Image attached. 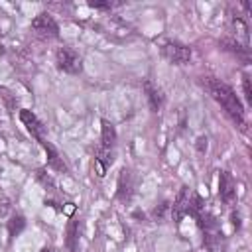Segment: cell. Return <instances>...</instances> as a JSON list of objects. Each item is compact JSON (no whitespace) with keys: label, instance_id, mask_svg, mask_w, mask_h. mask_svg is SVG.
Wrapping results in <instances>:
<instances>
[{"label":"cell","instance_id":"obj_1","mask_svg":"<svg viewBox=\"0 0 252 252\" xmlns=\"http://www.w3.org/2000/svg\"><path fill=\"white\" fill-rule=\"evenodd\" d=\"M201 85L203 89L213 96V100H217L220 104V108L226 112V116L236 122L240 128H244V106L240 102V98L236 96V93L232 91V87H228L226 83L215 79V77H201Z\"/></svg>","mask_w":252,"mask_h":252},{"label":"cell","instance_id":"obj_2","mask_svg":"<svg viewBox=\"0 0 252 252\" xmlns=\"http://www.w3.org/2000/svg\"><path fill=\"white\" fill-rule=\"evenodd\" d=\"M55 63H57V69L59 71L69 73V75H79L83 71V59H81V55L73 47H69V45H63V47L57 49Z\"/></svg>","mask_w":252,"mask_h":252},{"label":"cell","instance_id":"obj_3","mask_svg":"<svg viewBox=\"0 0 252 252\" xmlns=\"http://www.w3.org/2000/svg\"><path fill=\"white\" fill-rule=\"evenodd\" d=\"M161 55H163L169 63H173V65H185V63H189V59H191V47L185 45V43H181V41L167 39V41H163V45H161Z\"/></svg>","mask_w":252,"mask_h":252},{"label":"cell","instance_id":"obj_4","mask_svg":"<svg viewBox=\"0 0 252 252\" xmlns=\"http://www.w3.org/2000/svg\"><path fill=\"white\" fill-rule=\"evenodd\" d=\"M32 28H33L35 33H39V35H43V37H59V26H57V22L53 20V16L47 14V12L37 14V16L32 20Z\"/></svg>","mask_w":252,"mask_h":252},{"label":"cell","instance_id":"obj_5","mask_svg":"<svg viewBox=\"0 0 252 252\" xmlns=\"http://www.w3.org/2000/svg\"><path fill=\"white\" fill-rule=\"evenodd\" d=\"M20 120H22V124L28 128V132H30L37 142H43V140H45V138H43L45 128H43V124L39 122V118H37L32 110L22 108V110H20Z\"/></svg>","mask_w":252,"mask_h":252},{"label":"cell","instance_id":"obj_6","mask_svg":"<svg viewBox=\"0 0 252 252\" xmlns=\"http://www.w3.org/2000/svg\"><path fill=\"white\" fill-rule=\"evenodd\" d=\"M230 30H232V39L242 43V47L248 49V24L238 12H230Z\"/></svg>","mask_w":252,"mask_h":252},{"label":"cell","instance_id":"obj_7","mask_svg":"<svg viewBox=\"0 0 252 252\" xmlns=\"http://www.w3.org/2000/svg\"><path fill=\"white\" fill-rule=\"evenodd\" d=\"M219 195L224 203H232L234 197H236V183H234V177L228 171L219 173Z\"/></svg>","mask_w":252,"mask_h":252},{"label":"cell","instance_id":"obj_8","mask_svg":"<svg viewBox=\"0 0 252 252\" xmlns=\"http://www.w3.org/2000/svg\"><path fill=\"white\" fill-rule=\"evenodd\" d=\"M134 195V181H132V173L130 169H122L120 177H118V189H116V197L120 201H130Z\"/></svg>","mask_w":252,"mask_h":252},{"label":"cell","instance_id":"obj_9","mask_svg":"<svg viewBox=\"0 0 252 252\" xmlns=\"http://www.w3.org/2000/svg\"><path fill=\"white\" fill-rule=\"evenodd\" d=\"M189 187H181V191L177 193V199H175V203H173V207H171V217H173V220H175V224H179L181 220H183V217L187 215V203H189Z\"/></svg>","mask_w":252,"mask_h":252},{"label":"cell","instance_id":"obj_10","mask_svg":"<svg viewBox=\"0 0 252 252\" xmlns=\"http://www.w3.org/2000/svg\"><path fill=\"white\" fill-rule=\"evenodd\" d=\"M112 152L108 150V148H102V146H98L96 148V152H94V167H96V175L98 177H104V173H106V169L112 165Z\"/></svg>","mask_w":252,"mask_h":252},{"label":"cell","instance_id":"obj_11","mask_svg":"<svg viewBox=\"0 0 252 252\" xmlns=\"http://www.w3.org/2000/svg\"><path fill=\"white\" fill-rule=\"evenodd\" d=\"M39 144L43 146V150H45V154H47V165H49L51 169L59 171V173H65V171H67V165H65L63 158L59 156V152H57L47 140H43V142H39Z\"/></svg>","mask_w":252,"mask_h":252},{"label":"cell","instance_id":"obj_12","mask_svg":"<svg viewBox=\"0 0 252 252\" xmlns=\"http://www.w3.org/2000/svg\"><path fill=\"white\" fill-rule=\"evenodd\" d=\"M144 91H146V98H148L150 108H152L154 112H158V110L161 108V104H163V94H161V91L156 89L150 81H144Z\"/></svg>","mask_w":252,"mask_h":252},{"label":"cell","instance_id":"obj_13","mask_svg":"<svg viewBox=\"0 0 252 252\" xmlns=\"http://www.w3.org/2000/svg\"><path fill=\"white\" fill-rule=\"evenodd\" d=\"M114 144H116V128L108 120H102L100 122V146L112 150Z\"/></svg>","mask_w":252,"mask_h":252},{"label":"cell","instance_id":"obj_14","mask_svg":"<svg viewBox=\"0 0 252 252\" xmlns=\"http://www.w3.org/2000/svg\"><path fill=\"white\" fill-rule=\"evenodd\" d=\"M220 47H222L224 51H230V53H234L236 57L248 61V49L242 47V45H240L238 41H234L232 37H224V39H220Z\"/></svg>","mask_w":252,"mask_h":252},{"label":"cell","instance_id":"obj_15","mask_svg":"<svg viewBox=\"0 0 252 252\" xmlns=\"http://www.w3.org/2000/svg\"><path fill=\"white\" fill-rule=\"evenodd\" d=\"M77 244H79V222L73 219L67 224V248H69V252H77Z\"/></svg>","mask_w":252,"mask_h":252},{"label":"cell","instance_id":"obj_16","mask_svg":"<svg viewBox=\"0 0 252 252\" xmlns=\"http://www.w3.org/2000/svg\"><path fill=\"white\" fill-rule=\"evenodd\" d=\"M187 215H191L195 220L203 215V199H201V195H197V193H191L189 195V203H187Z\"/></svg>","mask_w":252,"mask_h":252},{"label":"cell","instance_id":"obj_17","mask_svg":"<svg viewBox=\"0 0 252 252\" xmlns=\"http://www.w3.org/2000/svg\"><path fill=\"white\" fill-rule=\"evenodd\" d=\"M24 228H26V219L22 215H14L8 220V232H10V236H18Z\"/></svg>","mask_w":252,"mask_h":252},{"label":"cell","instance_id":"obj_18","mask_svg":"<svg viewBox=\"0 0 252 252\" xmlns=\"http://www.w3.org/2000/svg\"><path fill=\"white\" fill-rule=\"evenodd\" d=\"M0 98L4 100V104H6V108H8L10 112L16 110V96H14L6 87H0Z\"/></svg>","mask_w":252,"mask_h":252},{"label":"cell","instance_id":"obj_19","mask_svg":"<svg viewBox=\"0 0 252 252\" xmlns=\"http://www.w3.org/2000/svg\"><path fill=\"white\" fill-rule=\"evenodd\" d=\"M242 89H244V96L248 102H252V89H250V77L242 75Z\"/></svg>","mask_w":252,"mask_h":252},{"label":"cell","instance_id":"obj_20","mask_svg":"<svg viewBox=\"0 0 252 252\" xmlns=\"http://www.w3.org/2000/svg\"><path fill=\"white\" fill-rule=\"evenodd\" d=\"M91 8H100V10H110L114 6H120V2H89Z\"/></svg>","mask_w":252,"mask_h":252},{"label":"cell","instance_id":"obj_21","mask_svg":"<svg viewBox=\"0 0 252 252\" xmlns=\"http://www.w3.org/2000/svg\"><path fill=\"white\" fill-rule=\"evenodd\" d=\"M207 136H199L197 138V142H195V148H197V152L199 154H203V152H207Z\"/></svg>","mask_w":252,"mask_h":252},{"label":"cell","instance_id":"obj_22","mask_svg":"<svg viewBox=\"0 0 252 252\" xmlns=\"http://www.w3.org/2000/svg\"><path fill=\"white\" fill-rule=\"evenodd\" d=\"M37 179H39L45 187H47V185H49V187H53V179H51L49 175H45V171H43V169H37Z\"/></svg>","mask_w":252,"mask_h":252},{"label":"cell","instance_id":"obj_23","mask_svg":"<svg viewBox=\"0 0 252 252\" xmlns=\"http://www.w3.org/2000/svg\"><path fill=\"white\" fill-rule=\"evenodd\" d=\"M165 211H167V203H161L158 209H154V217L159 220V219L163 217V213H165Z\"/></svg>","mask_w":252,"mask_h":252},{"label":"cell","instance_id":"obj_24","mask_svg":"<svg viewBox=\"0 0 252 252\" xmlns=\"http://www.w3.org/2000/svg\"><path fill=\"white\" fill-rule=\"evenodd\" d=\"M232 224H234V228H240V217H238V213H232Z\"/></svg>","mask_w":252,"mask_h":252},{"label":"cell","instance_id":"obj_25","mask_svg":"<svg viewBox=\"0 0 252 252\" xmlns=\"http://www.w3.org/2000/svg\"><path fill=\"white\" fill-rule=\"evenodd\" d=\"M41 252H51V250H49V248H43V250H41Z\"/></svg>","mask_w":252,"mask_h":252}]
</instances>
